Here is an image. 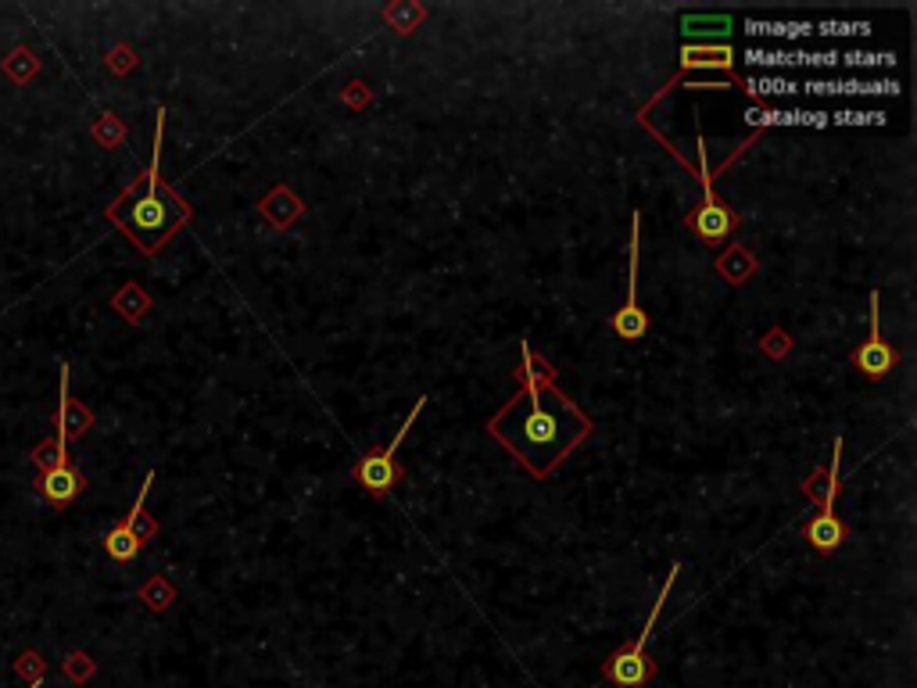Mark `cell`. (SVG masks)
Segmentation results:
<instances>
[{"label": "cell", "mask_w": 917, "mask_h": 688, "mask_svg": "<svg viewBox=\"0 0 917 688\" xmlns=\"http://www.w3.org/2000/svg\"><path fill=\"white\" fill-rule=\"evenodd\" d=\"M491 438L520 459L534 477H549L588 434L592 420L556 387H523L520 395L488 423Z\"/></svg>", "instance_id": "cell-1"}, {"label": "cell", "mask_w": 917, "mask_h": 688, "mask_svg": "<svg viewBox=\"0 0 917 688\" xmlns=\"http://www.w3.org/2000/svg\"><path fill=\"white\" fill-rule=\"evenodd\" d=\"M162 126H165V112H158V133H155V158H151V169H147L144 183H137L133 190H126L108 215L112 223H119V230L126 233L129 241L137 244L140 251L155 255L172 233L180 230L190 219L187 205H183L176 194L162 183L158 176V158H162Z\"/></svg>", "instance_id": "cell-2"}, {"label": "cell", "mask_w": 917, "mask_h": 688, "mask_svg": "<svg viewBox=\"0 0 917 688\" xmlns=\"http://www.w3.org/2000/svg\"><path fill=\"white\" fill-rule=\"evenodd\" d=\"M674 574H678V567L670 570L667 585H663V595L656 599V606H652V613H649V620H645L642 635H638L631 645H624L620 653L609 656L606 678L613 681L617 688H642L645 681L652 678V671H656V667H652V660H649V653H645V645H649L652 631H656V617L663 613V602H667V592H670V585H674Z\"/></svg>", "instance_id": "cell-3"}, {"label": "cell", "mask_w": 917, "mask_h": 688, "mask_svg": "<svg viewBox=\"0 0 917 688\" xmlns=\"http://www.w3.org/2000/svg\"><path fill=\"white\" fill-rule=\"evenodd\" d=\"M423 405H427V398H420V402L412 405V413L405 416V423L398 427V434H395L391 445L380 448V452H369V456L359 463L355 477H359V484L369 491V495H384V491H391V484L398 481V448H402V441H405V434L412 430V423L420 420Z\"/></svg>", "instance_id": "cell-4"}, {"label": "cell", "mask_w": 917, "mask_h": 688, "mask_svg": "<svg viewBox=\"0 0 917 688\" xmlns=\"http://www.w3.org/2000/svg\"><path fill=\"white\" fill-rule=\"evenodd\" d=\"M839 456H842V441H835V463L828 470V488H821V513L806 524V538L817 552H835L846 538V527L835 516V495H839Z\"/></svg>", "instance_id": "cell-5"}, {"label": "cell", "mask_w": 917, "mask_h": 688, "mask_svg": "<svg viewBox=\"0 0 917 688\" xmlns=\"http://www.w3.org/2000/svg\"><path fill=\"white\" fill-rule=\"evenodd\" d=\"M642 215L635 212V219H631V273H627V301L620 305V312L613 316V330H617V337H624V341H638V337H645V330H649V316L642 312V305H638V241H642Z\"/></svg>", "instance_id": "cell-6"}, {"label": "cell", "mask_w": 917, "mask_h": 688, "mask_svg": "<svg viewBox=\"0 0 917 688\" xmlns=\"http://www.w3.org/2000/svg\"><path fill=\"white\" fill-rule=\"evenodd\" d=\"M867 341L853 352V366L867 380H882L896 366V352L882 341V319H878V294H871V316H867Z\"/></svg>", "instance_id": "cell-7"}, {"label": "cell", "mask_w": 917, "mask_h": 688, "mask_svg": "<svg viewBox=\"0 0 917 688\" xmlns=\"http://www.w3.org/2000/svg\"><path fill=\"white\" fill-rule=\"evenodd\" d=\"M799 90L817 97H896L900 83L896 79H806Z\"/></svg>", "instance_id": "cell-8"}, {"label": "cell", "mask_w": 917, "mask_h": 688, "mask_svg": "<svg viewBox=\"0 0 917 688\" xmlns=\"http://www.w3.org/2000/svg\"><path fill=\"white\" fill-rule=\"evenodd\" d=\"M83 488H86L83 473L72 470L69 463L58 466V470H47V473H40V477H36V491H40V495H43L47 502H54V506H65V502H72Z\"/></svg>", "instance_id": "cell-9"}, {"label": "cell", "mask_w": 917, "mask_h": 688, "mask_svg": "<svg viewBox=\"0 0 917 688\" xmlns=\"http://www.w3.org/2000/svg\"><path fill=\"white\" fill-rule=\"evenodd\" d=\"M54 423H58V434H54V438H58L61 445H69L72 438H79V434L90 427V413L79 409L69 395V366H61V405H58V420Z\"/></svg>", "instance_id": "cell-10"}, {"label": "cell", "mask_w": 917, "mask_h": 688, "mask_svg": "<svg viewBox=\"0 0 917 688\" xmlns=\"http://www.w3.org/2000/svg\"><path fill=\"white\" fill-rule=\"evenodd\" d=\"M688 226H692L703 241L717 244L720 237H728L731 226H735V215L728 212L724 205H699L692 215H688Z\"/></svg>", "instance_id": "cell-11"}, {"label": "cell", "mask_w": 917, "mask_h": 688, "mask_svg": "<svg viewBox=\"0 0 917 688\" xmlns=\"http://www.w3.org/2000/svg\"><path fill=\"white\" fill-rule=\"evenodd\" d=\"M749 126H828V112H781V108H749Z\"/></svg>", "instance_id": "cell-12"}, {"label": "cell", "mask_w": 917, "mask_h": 688, "mask_svg": "<svg viewBox=\"0 0 917 688\" xmlns=\"http://www.w3.org/2000/svg\"><path fill=\"white\" fill-rule=\"evenodd\" d=\"M681 65L688 69H724L735 65V51L728 43H706V47H681Z\"/></svg>", "instance_id": "cell-13"}, {"label": "cell", "mask_w": 917, "mask_h": 688, "mask_svg": "<svg viewBox=\"0 0 917 688\" xmlns=\"http://www.w3.org/2000/svg\"><path fill=\"white\" fill-rule=\"evenodd\" d=\"M806 51L796 47H749L746 51V65L753 69H803Z\"/></svg>", "instance_id": "cell-14"}, {"label": "cell", "mask_w": 917, "mask_h": 688, "mask_svg": "<svg viewBox=\"0 0 917 688\" xmlns=\"http://www.w3.org/2000/svg\"><path fill=\"white\" fill-rule=\"evenodd\" d=\"M749 36H763V40H803L814 33V22H774V18H749L746 22Z\"/></svg>", "instance_id": "cell-15"}, {"label": "cell", "mask_w": 917, "mask_h": 688, "mask_svg": "<svg viewBox=\"0 0 917 688\" xmlns=\"http://www.w3.org/2000/svg\"><path fill=\"white\" fill-rule=\"evenodd\" d=\"M681 33L685 36H710V40H728L731 18L728 15H685L681 18Z\"/></svg>", "instance_id": "cell-16"}, {"label": "cell", "mask_w": 917, "mask_h": 688, "mask_svg": "<svg viewBox=\"0 0 917 688\" xmlns=\"http://www.w3.org/2000/svg\"><path fill=\"white\" fill-rule=\"evenodd\" d=\"M151 484H155V473H147V481H144V488H140L137 502H133V509H129V516H126V520H122V524H119L122 531H126V534H133V538H137L140 545H144V538H151V534H155V524H151V520H147V516H144L147 488H151Z\"/></svg>", "instance_id": "cell-17"}, {"label": "cell", "mask_w": 917, "mask_h": 688, "mask_svg": "<svg viewBox=\"0 0 917 688\" xmlns=\"http://www.w3.org/2000/svg\"><path fill=\"white\" fill-rule=\"evenodd\" d=\"M742 90H746L749 97H792V94H799V83L781 79V76H749Z\"/></svg>", "instance_id": "cell-18"}, {"label": "cell", "mask_w": 917, "mask_h": 688, "mask_svg": "<svg viewBox=\"0 0 917 688\" xmlns=\"http://www.w3.org/2000/svg\"><path fill=\"white\" fill-rule=\"evenodd\" d=\"M516 377H520L523 387H545V384H552V366L549 362H541L531 348H523V366L516 370Z\"/></svg>", "instance_id": "cell-19"}, {"label": "cell", "mask_w": 917, "mask_h": 688, "mask_svg": "<svg viewBox=\"0 0 917 688\" xmlns=\"http://www.w3.org/2000/svg\"><path fill=\"white\" fill-rule=\"evenodd\" d=\"M839 65H853V69H892L896 65V54H864V51H853V54H839Z\"/></svg>", "instance_id": "cell-20"}, {"label": "cell", "mask_w": 917, "mask_h": 688, "mask_svg": "<svg viewBox=\"0 0 917 688\" xmlns=\"http://www.w3.org/2000/svg\"><path fill=\"white\" fill-rule=\"evenodd\" d=\"M828 122H835V126H885V115L882 112H835V115H828Z\"/></svg>", "instance_id": "cell-21"}, {"label": "cell", "mask_w": 917, "mask_h": 688, "mask_svg": "<svg viewBox=\"0 0 917 688\" xmlns=\"http://www.w3.org/2000/svg\"><path fill=\"white\" fill-rule=\"evenodd\" d=\"M814 33H824V36H867V33H871V22H821V26H814Z\"/></svg>", "instance_id": "cell-22"}, {"label": "cell", "mask_w": 917, "mask_h": 688, "mask_svg": "<svg viewBox=\"0 0 917 688\" xmlns=\"http://www.w3.org/2000/svg\"><path fill=\"white\" fill-rule=\"evenodd\" d=\"M40 681H43V678H33V681H29V688H40Z\"/></svg>", "instance_id": "cell-23"}]
</instances>
